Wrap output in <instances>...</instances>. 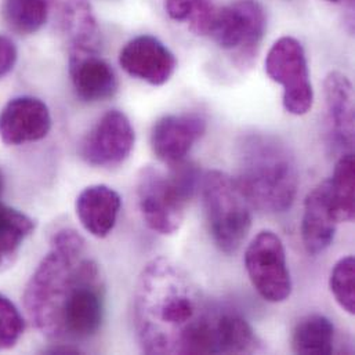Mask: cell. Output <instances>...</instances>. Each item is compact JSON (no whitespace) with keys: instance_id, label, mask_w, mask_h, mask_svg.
<instances>
[{"instance_id":"obj_1","label":"cell","mask_w":355,"mask_h":355,"mask_svg":"<svg viewBox=\"0 0 355 355\" xmlns=\"http://www.w3.org/2000/svg\"><path fill=\"white\" fill-rule=\"evenodd\" d=\"M199 288L166 257L151 260L135 293L137 339L146 354H181L188 334L209 314Z\"/></svg>"},{"instance_id":"obj_2","label":"cell","mask_w":355,"mask_h":355,"mask_svg":"<svg viewBox=\"0 0 355 355\" xmlns=\"http://www.w3.org/2000/svg\"><path fill=\"white\" fill-rule=\"evenodd\" d=\"M86 241L71 228L54 234L49 253L32 274L24 306L35 328L51 339L58 338L62 306L92 259L85 257Z\"/></svg>"},{"instance_id":"obj_3","label":"cell","mask_w":355,"mask_h":355,"mask_svg":"<svg viewBox=\"0 0 355 355\" xmlns=\"http://www.w3.org/2000/svg\"><path fill=\"white\" fill-rule=\"evenodd\" d=\"M236 181L253 207L284 213L292 207L299 187L296 161L278 139L253 133L238 146Z\"/></svg>"},{"instance_id":"obj_4","label":"cell","mask_w":355,"mask_h":355,"mask_svg":"<svg viewBox=\"0 0 355 355\" xmlns=\"http://www.w3.org/2000/svg\"><path fill=\"white\" fill-rule=\"evenodd\" d=\"M200 172L196 165L181 161L165 173L146 166L137 178L139 207L146 224L161 235L178 232L187 205L196 192Z\"/></svg>"},{"instance_id":"obj_5","label":"cell","mask_w":355,"mask_h":355,"mask_svg":"<svg viewBox=\"0 0 355 355\" xmlns=\"http://www.w3.org/2000/svg\"><path fill=\"white\" fill-rule=\"evenodd\" d=\"M202 195L209 231L216 246L235 253L246 239L252 227V203L236 178L211 171L202 181Z\"/></svg>"},{"instance_id":"obj_6","label":"cell","mask_w":355,"mask_h":355,"mask_svg":"<svg viewBox=\"0 0 355 355\" xmlns=\"http://www.w3.org/2000/svg\"><path fill=\"white\" fill-rule=\"evenodd\" d=\"M266 25V11L257 0H235L216 10L207 35L230 53L238 68L246 69L256 60Z\"/></svg>"},{"instance_id":"obj_7","label":"cell","mask_w":355,"mask_h":355,"mask_svg":"<svg viewBox=\"0 0 355 355\" xmlns=\"http://www.w3.org/2000/svg\"><path fill=\"white\" fill-rule=\"evenodd\" d=\"M266 72L284 87L282 103L286 112L300 116L311 111L314 90L306 51L292 36L279 37L266 57Z\"/></svg>"},{"instance_id":"obj_8","label":"cell","mask_w":355,"mask_h":355,"mask_svg":"<svg viewBox=\"0 0 355 355\" xmlns=\"http://www.w3.org/2000/svg\"><path fill=\"white\" fill-rule=\"evenodd\" d=\"M245 267L257 293L270 303H282L292 293L286 250L272 231L259 232L245 252Z\"/></svg>"},{"instance_id":"obj_9","label":"cell","mask_w":355,"mask_h":355,"mask_svg":"<svg viewBox=\"0 0 355 355\" xmlns=\"http://www.w3.org/2000/svg\"><path fill=\"white\" fill-rule=\"evenodd\" d=\"M103 320L104 284L97 263L90 260L62 306L57 339H89L98 332Z\"/></svg>"},{"instance_id":"obj_10","label":"cell","mask_w":355,"mask_h":355,"mask_svg":"<svg viewBox=\"0 0 355 355\" xmlns=\"http://www.w3.org/2000/svg\"><path fill=\"white\" fill-rule=\"evenodd\" d=\"M135 129L129 118L118 110L108 111L92 128L80 144V157L92 166L123 164L135 147Z\"/></svg>"},{"instance_id":"obj_11","label":"cell","mask_w":355,"mask_h":355,"mask_svg":"<svg viewBox=\"0 0 355 355\" xmlns=\"http://www.w3.org/2000/svg\"><path fill=\"white\" fill-rule=\"evenodd\" d=\"M119 64L130 76L153 86L168 83L178 67L175 54L151 35H141L128 42L119 53Z\"/></svg>"},{"instance_id":"obj_12","label":"cell","mask_w":355,"mask_h":355,"mask_svg":"<svg viewBox=\"0 0 355 355\" xmlns=\"http://www.w3.org/2000/svg\"><path fill=\"white\" fill-rule=\"evenodd\" d=\"M50 129V111L36 97L12 98L0 112V139L6 146L39 141L49 135Z\"/></svg>"},{"instance_id":"obj_13","label":"cell","mask_w":355,"mask_h":355,"mask_svg":"<svg viewBox=\"0 0 355 355\" xmlns=\"http://www.w3.org/2000/svg\"><path fill=\"white\" fill-rule=\"evenodd\" d=\"M206 132V121L198 114L166 115L151 130V148L168 166L184 161L195 143Z\"/></svg>"},{"instance_id":"obj_14","label":"cell","mask_w":355,"mask_h":355,"mask_svg":"<svg viewBox=\"0 0 355 355\" xmlns=\"http://www.w3.org/2000/svg\"><path fill=\"white\" fill-rule=\"evenodd\" d=\"M69 75L76 96L85 103L108 100L118 90L115 71L97 51H69Z\"/></svg>"},{"instance_id":"obj_15","label":"cell","mask_w":355,"mask_h":355,"mask_svg":"<svg viewBox=\"0 0 355 355\" xmlns=\"http://www.w3.org/2000/svg\"><path fill=\"white\" fill-rule=\"evenodd\" d=\"M324 94L335 144L343 154L354 150V89L350 79L332 71L324 82Z\"/></svg>"},{"instance_id":"obj_16","label":"cell","mask_w":355,"mask_h":355,"mask_svg":"<svg viewBox=\"0 0 355 355\" xmlns=\"http://www.w3.org/2000/svg\"><path fill=\"white\" fill-rule=\"evenodd\" d=\"M338 223L325 181L314 188L304 200L302 236L307 253L313 256L324 253L335 239Z\"/></svg>"},{"instance_id":"obj_17","label":"cell","mask_w":355,"mask_h":355,"mask_svg":"<svg viewBox=\"0 0 355 355\" xmlns=\"http://www.w3.org/2000/svg\"><path fill=\"white\" fill-rule=\"evenodd\" d=\"M121 207V195L104 184L85 188L75 202L80 224L96 238H105L112 232L116 225Z\"/></svg>"},{"instance_id":"obj_18","label":"cell","mask_w":355,"mask_h":355,"mask_svg":"<svg viewBox=\"0 0 355 355\" xmlns=\"http://www.w3.org/2000/svg\"><path fill=\"white\" fill-rule=\"evenodd\" d=\"M213 346L214 354H252L263 350L249 322L230 310H214Z\"/></svg>"},{"instance_id":"obj_19","label":"cell","mask_w":355,"mask_h":355,"mask_svg":"<svg viewBox=\"0 0 355 355\" xmlns=\"http://www.w3.org/2000/svg\"><path fill=\"white\" fill-rule=\"evenodd\" d=\"M64 25L69 51H97L100 31L89 0H65Z\"/></svg>"},{"instance_id":"obj_20","label":"cell","mask_w":355,"mask_h":355,"mask_svg":"<svg viewBox=\"0 0 355 355\" xmlns=\"http://www.w3.org/2000/svg\"><path fill=\"white\" fill-rule=\"evenodd\" d=\"M335 327L329 318L311 314L302 318L292 334V350L296 354L328 355L334 353Z\"/></svg>"},{"instance_id":"obj_21","label":"cell","mask_w":355,"mask_h":355,"mask_svg":"<svg viewBox=\"0 0 355 355\" xmlns=\"http://www.w3.org/2000/svg\"><path fill=\"white\" fill-rule=\"evenodd\" d=\"M36 223L25 213L0 203V272L11 267Z\"/></svg>"},{"instance_id":"obj_22","label":"cell","mask_w":355,"mask_h":355,"mask_svg":"<svg viewBox=\"0 0 355 355\" xmlns=\"http://www.w3.org/2000/svg\"><path fill=\"white\" fill-rule=\"evenodd\" d=\"M329 196L340 221L350 223L355 217L354 154H343L336 162L334 176L327 181Z\"/></svg>"},{"instance_id":"obj_23","label":"cell","mask_w":355,"mask_h":355,"mask_svg":"<svg viewBox=\"0 0 355 355\" xmlns=\"http://www.w3.org/2000/svg\"><path fill=\"white\" fill-rule=\"evenodd\" d=\"M0 12L6 25L19 33L37 32L47 21V0H1Z\"/></svg>"},{"instance_id":"obj_24","label":"cell","mask_w":355,"mask_h":355,"mask_svg":"<svg viewBox=\"0 0 355 355\" xmlns=\"http://www.w3.org/2000/svg\"><path fill=\"white\" fill-rule=\"evenodd\" d=\"M168 15L178 21L191 24V29L198 35H207L216 8L209 0H165Z\"/></svg>"},{"instance_id":"obj_25","label":"cell","mask_w":355,"mask_h":355,"mask_svg":"<svg viewBox=\"0 0 355 355\" xmlns=\"http://www.w3.org/2000/svg\"><path fill=\"white\" fill-rule=\"evenodd\" d=\"M329 286L338 304L349 314L355 313V260L354 256L340 259L329 279Z\"/></svg>"},{"instance_id":"obj_26","label":"cell","mask_w":355,"mask_h":355,"mask_svg":"<svg viewBox=\"0 0 355 355\" xmlns=\"http://www.w3.org/2000/svg\"><path fill=\"white\" fill-rule=\"evenodd\" d=\"M25 329L19 310L0 293V352L12 349L21 339Z\"/></svg>"},{"instance_id":"obj_27","label":"cell","mask_w":355,"mask_h":355,"mask_svg":"<svg viewBox=\"0 0 355 355\" xmlns=\"http://www.w3.org/2000/svg\"><path fill=\"white\" fill-rule=\"evenodd\" d=\"M17 47L4 35H0V79L11 72L17 62Z\"/></svg>"},{"instance_id":"obj_28","label":"cell","mask_w":355,"mask_h":355,"mask_svg":"<svg viewBox=\"0 0 355 355\" xmlns=\"http://www.w3.org/2000/svg\"><path fill=\"white\" fill-rule=\"evenodd\" d=\"M46 354H80V352L72 346H55L44 352Z\"/></svg>"},{"instance_id":"obj_29","label":"cell","mask_w":355,"mask_h":355,"mask_svg":"<svg viewBox=\"0 0 355 355\" xmlns=\"http://www.w3.org/2000/svg\"><path fill=\"white\" fill-rule=\"evenodd\" d=\"M1 191H3V176H1V172H0V195H1Z\"/></svg>"},{"instance_id":"obj_30","label":"cell","mask_w":355,"mask_h":355,"mask_svg":"<svg viewBox=\"0 0 355 355\" xmlns=\"http://www.w3.org/2000/svg\"><path fill=\"white\" fill-rule=\"evenodd\" d=\"M328 1H332V3H339L340 0H328Z\"/></svg>"}]
</instances>
